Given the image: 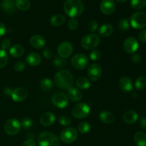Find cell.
I'll use <instances>...</instances> for the list:
<instances>
[{"label": "cell", "instance_id": "1", "mask_svg": "<svg viewBox=\"0 0 146 146\" xmlns=\"http://www.w3.org/2000/svg\"><path fill=\"white\" fill-rule=\"evenodd\" d=\"M84 9V4L81 0H66L64 4V12L71 18L79 17Z\"/></svg>", "mask_w": 146, "mask_h": 146}, {"label": "cell", "instance_id": "2", "mask_svg": "<svg viewBox=\"0 0 146 146\" xmlns=\"http://www.w3.org/2000/svg\"><path fill=\"white\" fill-rule=\"evenodd\" d=\"M54 80L57 86L61 89H69L74 85V76L66 70L58 71L55 75Z\"/></svg>", "mask_w": 146, "mask_h": 146}, {"label": "cell", "instance_id": "3", "mask_svg": "<svg viewBox=\"0 0 146 146\" xmlns=\"http://www.w3.org/2000/svg\"><path fill=\"white\" fill-rule=\"evenodd\" d=\"M38 145L39 146H58L60 140L56 134L48 131L42 132L38 137Z\"/></svg>", "mask_w": 146, "mask_h": 146}, {"label": "cell", "instance_id": "4", "mask_svg": "<svg viewBox=\"0 0 146 146\" xmlns=\"http://www.w3.org/2000/svg\"><path fill=\"white\" fill-rule=\"evenodd\" d=\"M100 38L98 35L89 34L84 36L81 41V45L86 50H94L100 44Z\"/></svg>", "mask_w": 146, "mask_h": 146}, {"label": "cell", "instance_id": "5", "mask_svg": "<svg viewBox=\"0 0 146 146\" xmlns=\"http://www.w3.org/2000/svg\"><path fill=\"white\" fill-rule=\"evenodd\" d=\"M130 24L135 29H141L146 27V14L143 11H137L130 18Z\"/></svg>", "mask_w": 146, "mask_h": 146}, {"label": "cell", "instance_id": "6", "mask_svg": "<svg viewBox=\"0 0 146 146\" xmlns=\"http://www.w3.org/2000/svg\"><path fill=\"white\" fill-rule=\"evenodd\" d=\"M91 108L86 103H79L74 106L71 111V114L73 116L77 119H82L88 116L90 113Z\"/></svg>", "mask_w": 146, "mask_h": 146}, {"label": "cell", "instance_id": "7", "mask_svg": "<svg viewBox=\"0 0 146 146\" xmlns=\"http://www.w3.org/2000/svg\"><path fill=\"white\" fill-rule=\"evenodd\" d=\"M88 63H89V59H88V56L85 54H75L71 58V65L76 69H85L88 66Z\"/></svg>", "mask_w": 146, "mask_h": 146}, {"label": "cell", "instance_id": "8", "mask_svg": "<svg viewBox=\"0 0 146 146\" xmlns=\"http://www.w3.org/2000/svg\"><path fill=\"white\" fill-rule=\"evenodd\" d=\"M78 138V132L75 128H66L60 133V139L64 143H72Z\"/></svg>", "mask_w": 146, "mask_h": 146}, {"label": "cell", "instance_id": "9", "mask_svg": "<svg viewBox=\"0 0 146 146\" xmlns=\"http://www.w3.org/2000/svg\"><path fill=\"white\" fill-rule=\"evenodd\" d=\"M21 122L17 118L9 119L4 125V131L9 135H15L21 129Z\"/></svg>", "mask_w": 146, "mask_h": 146}, {"label": "cell", "instance_id": "10", "mask_svg": "<svg viewBox=\"0 0 146 146\" xmlns=\"http://www.w3.org/2000/svg\"><path fill=\"white\" fill-rule=\"evenodd\" d=\"M51 101L58 108H65L68 105V98L63 92H56L51 97Z\"/></svg>", "mask_w": 146, "mask_h": 146}, {"label": "cell", "instance_id": "11", "mask_svg": "<svg viewBox=\"0 0 146 146\" xmlns=\"http://www.w3.org/2000/svg\"><path fill=\"white\" fill-rule=\"evenodd\" d=\"M74 51V47L72 44L68 41H64L58 45L57 48L58 56L63 58H66L69 57L72 54Z\"/></svg>", "mask_w": 146, "mask_h": 146}, {"label": "cell", "instance_id": "12", "mask_svg": "<svg viewBox=\"0 0 146 146\" xmlns=\"http://www.w3.org/2000/svg\"><path fill=\"white\" fill-rule=\"evenodd\" d=\"M102 74V68L98 64H92L88 68V77L91 81H98Z\"/></svg>", "mask_w": 146, "mask_h": 146}, {"label": "cell", "instance_id": "13", "mask_svg": "<svg viewBox=\"0 0 146 146\" xmlns=\"http://www.w3.org/2000/svg\"><path fill=\"white\" fill-rule=\"evenodd\" d=\"M139 47L138 40L134 37H128L123 43L124 51L128 54H133Z\"/></svg>", "mask_w": 146, "mask_h": 146}, {"label": "cell", "instance_id": "14", "mask_svg": "<svg viewBox=\"0 0 146 146\" xmlns=\"http://www.w3.org/2000/svg\"><path fill=\"white\" fill-rule=\"evenodd\" d=\"M100 9L103 14L111 15L115 9V4L113 0H102L100 4Z\"/></svg>", "mask_w": 146, "mask_h": 146}, {"label": "cell", "instance_id": "15", "mask_svg": "<svg viewBox=\"0 0 146 146\" xmlns=\"http://www.w3.org/2000/svg\"><path fill=\"white\" fill-rule=\"evenodd\" d=\"M11 96L12 99L16 102H21L27 98L28 91L23 87H18V88L12 90Z\"/></svg>", "mask_w": 146, "mask_h": 146}, {"label": "cell", "instance_id": "16", "mask_svg": "<svg viewBox=\"0 0 146 146\" xmlns=\"http://www.w3.org/2000/svg\"><path fill=\"white\" fill-rule=\"evenodd\" d=\"M120 88L124 92H130L133 88V84L131 78L128 76H122L118 81Z\"/></svg>", "mask_w": 146, "mask_h": 146}, {"label": "cell", "instance_id": "17", "mask_svg": "<svg viewBox=\"0 0 146 146\" xmlns=\"http://www.w3.org/2000/svg\"><path fill=\"white\" fill-rule=\"evenodd\" d=\"M56 116L54 113L46 112L41 115L40 118V123L44 127L51 126L55 122Z\"/></svg>", "mask_w": 146, "mask_h": 146}, {"label": "cell", "instance_id": "18", "mask_svg": "<svg viewBox=\"0 0 146 146\" xmlns=\"http://www.w3.org/2000/svg\"><path fill=\"white\" fill-rule=\"evenodd\" d=\"M29 43L32 47L35 48H41L46 45L45 38L41 35H34L30 38Z\"/></svg>", "mask_w": 146, "mask_h": 146}, {"label": "cell", "instance_id": "19", "mask_svg": "<svg viewBox=\"0 0 146 146\" xmlns=\"http://www.w3.org/2000/svg\"><path fill=\"white\" fill-rule=\"evenodd\" d=\"M123 119L124 122L131 125V124L135 123L138 121V115L135 111L130 110V111H127L126 112L124 113L123 115Z\"/></svg>", "mask_w": 146, "mask_h": 146}, {"label": "cell", "instance_id": "20", "mask_svg": "<svg viewBox=\"0 0 146 146\" xmlns=\"http://www.w3.org/2000/svg\"><path fill=\"white\" fill-rule=\"evenodd\" d=\"M67 94H68V98H69L74 102L80 101L83 96L82 92L79 89L76 88H74V87H71L69 89H68Z\"/></svg>", "mask_w": 146, "mask_h": 146}, {"label": "cell", "instance_id": "21", "mask_svg": "<svg viewBox=\"0 0 146 146\" xmlns=\"http://www.w3.org/2000/svg\"><path fill=\"white\" fill-rule=\"evenodd\" d=\"M26 61L31 66H36L41 62V58L36 53H30L26 57Z\"/></svg>", "mask_w": 146, "mask_h": 146}, {"label": "cell", "instance_id": "22", "mask_svg": "<svg viewBox=\"0 0 146 146\" xmlns=\"http://www.w3.org/2000/svg\"><path fill=\"white\" fill-rule=\"evenodd\" d=\"M1 7L3 11L7 14H12L16 10L15 2H14L12 0H4L1 4Z\"/></svg>", "mask_w": 146, "mask_h": 146}, {"label": "cell", "instance_id": "23", "mask_svg": "<svg viewBox=\"0 0 146 146\" xmlns=\"http://www.w3.org/2000/svg\"><path fill=\"white\" fill-rule=\"evenodd\" d=\"M99 119L104 123L109 124L113 122L114 120H115V116L113 114V113L108 111H105L100 113Z\"/></svg>", "mask_w": 146, "mask_h": 146}, {"label": "cell", "instance_id": "24", "mask_svg": "<svg viewBox=\"0 0 146 146\" xmlns=\"http://www.w3.org/2000/svg\"><path fill=\"white\" fill-rule=\"evenodd\" d=\"M113 32V27L109 24H104L101 26L98 30L99 35L103 37H107L111 36Z\"/></svg>", "mask_w": 146, "mask_h": 146}, {"label": "cell", "instance_id": "25", "mask_svg": "<svg viewBox=\"0 0 146 146\" xmlns=\"http://www.w3.org/2000/svg\"><path fill=\"white\" fill-rule=\"evenodd\" d=\"M9 53L11 56L14 58H19L24 54V48L22 46L19 44H16L10 48Z\"/></svg>", "mask_w": 146, "mask_h": 146}, {"label": "cell", "instance_id": "26", "mask_svg": "<svg viewBox=\"0 0 146 146\" xmlns=\"http://www.w3.org/2000/svg\"><path fill=\"white\" fill-rule=\"evenodd\" d=\"M66 18L62 14H55L50 19V24L54 27H60L64 24Z\"/></svg>", "mask_w": 146, "mask_h": 146}, {"label": "cell", "instance_id": "27", "mask_svg": "<svg viewBox=\"0 0 146 146\" xmlns=\"http://www.w3.org/2000/svg\"><path fill=\"white\" fill-rule=\"evenodd\" d=\"M134 141L138 146H146V134L142 131H138L134 135Z\"/></svg>", "mask_w": 146, "mask_h": 146}, {"label": "cell", "instance_id": "28", "mask_svg": "<svg viewBox=\"0 0 146 146\" xmlns=\"http://www.w3.org/2000/svg\"><path fill=\"white\" fill-rule=\"evenodd\" d=\"M15 5L16 7L20 11H26L29 9L31 7V3L29 0H16Z\"/></svg>", "mask_w": 146, "mask_h": 146}, {"label": "cell", "instance_id": "29", "mask_svg": "<svg viewBox=\"0 0 146 146\" xmlns=\"http://www.w3.org/2000/svg\"><path fill=\"white\" fill-rule=\"evenodd\" d=\"M76 86L80 89H88L91 86V82L88 78L85 77H81L77 79Z\"/></svg>", "mask_w": 146, "mask_h": 146}, {"label": "cell", "instance_id": "30", "mask_svg": "<svg viewBox=\"0 0 146 146\" xmlns=\"http://www.w3.org/2000/svg\"><path fill=\"white\" fill-rule=\"evenodd\" d=\"M40 86L44 91H50L54 88V84L51 79L46 78L41 80L40 83Z\"/></svg>", "mask_w": 146, "mask_h": 146}, {"label": "cell", "instance_id": "31", "mask_svg": "<svg viewBox=\"0 0 146 146\" xmlns=\"http://www.w3.org/2000/svg\"><path fill=\"white\" fill-rule=\"evenodd\" d=\"M131 6L133 9H143L146 7V0H131Z\"/></svg>", "mask_w": 146, "mask_h": 146}, {"label": "cell", "instance_id": "32", "mask_svg": "<svg viewBox=\"0 0 146 146\" xmlns=\"http://www.w3.org/2000/svg\"><path fill=\"white\" fill-rule=\"evenodd\" d=\"M9 56L7 51L3 49H0V68H4L8 63Z\"/></svg>", "mask_w": 146, "mask_h": 146}, {"label": "cell", "instance_id": "33", "mask_svg": "<svg viewBox=\"0 0 146 146\" xmlns=\"http://www.w3.org/2000/svg\"><path fill=\"white\" fill-rule=\"evenodd\" d=\"M135 86L137 90H143L146 86V78L143 76L138 77L135 83Z\"/></svg>", "mask_w": 146, "mask_h": 146}, {"label": "cell", "instance_id": "34", "mask_svg": "<svg viewBox=\"0 0 146 146\" xmlns=\"http://www.w3.org/2000/svg\"><path fill=\"white\" fill-rule=\"evenodd\" d=\"M91 130V125L88 122H82L78 125V131L81 133H87Z\"/></svg>", "mask_w": 146, "mask_h": 146}, {"label": "cell", "instance_id": "35", "mask_svg": "<svg viewBox=\"0 0 146 146\" xmlns=\"http://www.w3.org/2000/svg\"><path fill=\"white\" fill-rule=\"evenodd\" d=\"M53 64H54V66L57 67V68H63V67H64L66 65L67 62L65 60V58H63L61 57L57 56L54 58V61H53Z\"/></svg>", "mask_w": 146, "mask_h": 146}, {"label": "cell", "instance_id": "36", "mask_svg": "<svg viewBox=\"0 0 146 146\" xmlns=\"http://www.w3.org/2000/svg\"><path fill=\"white\" fill-rule=\"evenodd\" d=\"M130 23L126 19H122L118 22V28L121 31H126L129 29Z\"/></svg>", "mask_w": 146, "mask_h": 146}, {"label": "cell", "instance_id": "37", "mask_svg": "<svg viewBox=\"0 0 146 146\" xmlns=\"http://www.w3.org/2000/svg\"><path fill=\"white\" fill-rule=\"evenodd\" d=\"M32 125L33 121L30 118H24L21 121V126L24 129H29Z\"/></svg>", "mask_w": 146, "mask_h": 146}, {"label": "cell", "instance_id": "38", "mask_svg": "<svg viewBox=\"0 0 146 146\" xmlns=\"http://www.w3.org/2000/svg\"><path fill=\"white\" fill-rule=\"evenodd\" d=\"M60 124L63 126H68L71 123V119L68 116L66 115H61L58 118Z\"/></svg>", "mask_w": 146, "mask_h": 146}, {"label": "cell", "instance_id": "39", "mask_svg": "<svg viewBox=\"0 0 146 146\" xmlns=\"http://www.w3.org/2000/svg\"><path fill=\"white\" fill-rule=\"evenodd\" d=\"M78 26H79V24H78V20L75 18H72L71 19H70L68 23V28L72 31L77 29L78 28Z\"/></svg>", "mask_w": 146, "mask_h": 146}, {"label": "cell", "instance_id": "40", "mask_svg": "<svg viewBox=\"0 0 146 146\" xmlns=\"http://www.w3.org/2000/svg\"><path fill=\"white\" fill-rule=\"evenodd\" d=\"M90 58L93 61H97V60L100 59L101 57V54L99 50L94 49L90 52Z\"/></svg>", "mask_w": 146, "mask_h": 146}, {"label": "cell", "instance_id": "41", "mask_svg": "<svg viewBox=\"0 0 146 146\" xmlns=\"http://www.w3.org/2000/svg\"><path fill=\"white\" fill-rule=\"evenodd\" d=\"M98 23L95 20H91V21H89L88 24V30L91 32H94L97 30L98 29Z\"/></svg>", "mask_w": 146, "mask_h": 146}, {"label": "cell", "instance_id": "42", "mask_svg": "<svg viewBox=\"0 0 146 146\" xmlns=\"http://www.w3.org/2000/svg\"><path fill=\"white\" fill-rule=\"evenodd\" d=\"M26 67V64L24 61H18L17 63H16L14 64V70L17 72H20V71H22Z\"/></svg>", "mask_w": 146, "mask_h": 146}, {"label": "cell", "instance_id": "43", "mask_svg": "<svg viewBox=\"0 0 146 146\" xmlns=\"http://www.w3.org/2000/svg\"><path fill=\"white\" fill-rule=\"evenodd\" d=\"M11 46V41H10L9 39L8 38H4L1 41V49L4 50H8L9 48H10Z\"/></svg>", "mask_w": 146, "mask_h": 146}, {"label": "cell", "instance_id": "44", "mask_svg": "<svg viewBox=\"0 0 146 146\" xmlns=\"http://www.w3.org/2000/svg\"><path fill=\"white\" fill-rule=\"evenodd\" d=\"M42 54L43 56H44V58H46V59H50V58H51V57L53 56L52 51H51V49H50V48H44V51H43L42 52Z\"/></svg>", "mask_w": 146, "mask_h": 146}, {"label": "cell", "instance_id": "45", "mask_svg": "<svg viewBox=\"0 0 146 146\" xmlns=\"http://www.w3.org/2000/svg\"><path fill=\"white\" fill-rule=\"evenodd\" d=\"M131 59H132V61L134 63V64H139V63L141 61L142 58H141V56L140 55V54H135L132 56Z\"/></svg>", "mask_w": 146, "mask_h": 146}, {"label": "cell", "instance_id": "46", "mask_svg": "<svg viewBox=\"0 0 146 146\" xmlns=\"http://www.w3.org/2000/svg\"><path fill=\"white\" fill-rule=\"evenodd\" d=\"M138 125L139 127L142 129H145L146 128V118L144 116H142L140 118L139 121H138Z\"/></svg>", "mask_w": 146, "mask_h": 146}, {"label": "cell", "instance_id": "47", "mask_svg": "<svg viewBox=\"0 0 146 146\" xmlns=\"http://www.w3.org/2000/svg\"><path fill=\"white\" fill-rule=\"evenodd\" d=\"M21 146H36V144L34 140L28 139L24 141Z\"/></svg>", "mask_w": 146, "mask_h": 146}, {"label": "cell", "instance_id": "48", "mask_svg": "<svg viewBox=\"0 0 146 146\" xmlns=\"http://www.w3.org/2000/svg\"><path fill=\"white\" fill-rule=\"evenodd\" d=\"M138 38L142 42H146V29L143 30V31H141L140 32L139 35H138Z\"/></svg>", "mask_w": 146, "mask_h": 146}, {"label": "cell", "instance_id": "49", "mask_svg": "<svg viewBox=\"0 0 146 146\" xmlns=\"http://www.w3.org/2000/svg\"><path fill=\"white\" fill-rule=\"evenodd\" d=\"M6 31H7V27H6L5 24L0 22V37H1L5 34Z\"/></svg>", "mask_w": 146, "mask_h": 146}, {"label": "cell", "instance_id": "50", "mask_svg": "<svg viewBox=\"0 0 146 146\" xmlns=\"http://www.w3.org/2000/svg\"><path fill=\"white\" fill-rule=\"evenodd\" d=\"M11 92H12V90L9 88H5L4 90V94H5L6 96H10L11 94Z\"/></svg>", "mask_w": 146, "mask_h": 146}, {"label": "cell", "instance_id": "51", "mask_svg": "<svg viewBox=\"0 0 146 146\" xmlns=\"http://www.w3.org/2000/svg\"><path fill=\"white\" fill-rule=\"evenodd\" d=\"M115 1H117L118 2H120V3H124V2H126V1H128V0H115Z\"/></svg>", "mask_w": 146, "mask_h": 146}, {"label": "cell", "instance_id": "52", "mask_svg": "<svg viewBox=\"0 0 146 146\" xmlns=\"http://www.w3.org/2000/svg\"><path fill=\"white\" fill-rule=\"evenodd\" d=\"M5 1H7V0H5Z\"/></svg>", "mask_w": 146, "mask_h": 146}]
</instances>
